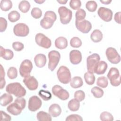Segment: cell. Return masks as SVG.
I'll use <instances>...</instances> for the list:
<instances>
[{
  "instance_id": "obj_1",
  "label": "cell",
  "mask_w": 121,
  "mask_h": 121,
  "mask_svg": "<svg viewBox=\"0 0 121 121\" xmlns=\"http://www.w3.org/2000/svg\"><path fill=\"white\" fill-rule=\"evenodd\" d=\"M6 91L8 93L14 95L17 97H22L26 94V90L18 82L9 84L6 86Z\"/></svg>"
},
{
  "instance_id": "obj_2",
  "label": "cell",
  "mask_w": 121,
  "mask_h": 121,
  "mask_svg": "<svg viewBox=\"0 0 121 121\" xmlns=\"http://www.w3.org/2000/svg\"><path fill=\"white\" fill-rule=\"evenodd\" d=\"M56 19L57 16L54 12L47 11L45 13L43 18L40 21V25L43 28L49 29L52 27Z\"/></svg>"
},
{
  "instance_id": "obj_3",
  "label": "cell",
  "mask_w": 121,
  "mask_h": 121,
  "mask_svg": "<svg viewBox=\"0 0 121 121\" xmlns=\"http://www.w3.org/2000/svg\"><path fill=\"white\" fill-rule=\"evenodd\" d=\"M57 75L59 81L64 84H68L71 79L69 69L64 66L60 67L57 70Z\"/></svg>"
},
{
  "instance_id": "obj_4",
  "label": "cell",
  "mask_w": 121,
  "mask_h": 121,
  "mask_svg": "<svg viewBox=\"0 0 121 121\" xmlns=\"http://www.w3.org/2000/svg\"><path fill=\"white\" fill-rule=\"evenodd\" d=\"M58 13L60 22L62 24L66 25L70 22L72 17V12L69 9L65 6H61L58 9Z\"/></svg>"
},
{
  "instance_id": "obj_5",
  "label": "cell",
  "mask_w": 121,
  "mask_h": 121,
  "mask_svg": "<svg viewBox=\"0 0 121 121\" xmlns=\"http://www.w3.org/2000/svg\"><path fill=\"white\" fill-rule=\"evenodd\" d=\"M107 76L112 86H117L121 84V76L119 71L117 68L115 67L111 68Z\"/></svg>"
},
{
  "instance_id": "obj_6",
  "label": "cell",
  "mask_w": 121,
  "mask_h": 121,
  "mask_svg": "<svg viewBox=\"0 0 121 121\" xmlns=\"http://www.w3.org/2000/svg\"><path fill=\"white\" fill-rule=\"evenodd\" d=\"M48 68L50 70L53 71L58 65L60 61V54L59 52L55 50H52L48 53Z\"/></svg>"
},
{
  "instance_id": "obj_7",
  "label": "cell",
  "mask_w": 121,
  "mask_h": 121,
  "mask_svg": "<svg viewBox=\"0 0 121 121\" xmlns=\"http://www.w3.org/2000/svg\"><path fill=\"white\" fill-rule=\"evenodd\" d=\"M106 55L108 60L112 64H118L121 61V56L117 50L113 47H108L106 50Z\"/></svg>"
},
{
  "instance_id": "obj_8",
  "label": "cell",
  "mask_w": 121,
  "mask_h": 121,
  "mask_svg": "<svg viewBox=\"0 0 121 121\" xmlns=\"http://www.w3.org/2000/svg\"><path fill=\"white\" fill-rule=\"evenodd\" d=\"M35 42L38 45L45 49L49 48L52 45L50 39L42 33H38L35 36Z\"/></svg>"
},
{
  "instance_id": "obj_9",
  "label": "cell",
  "mask_w": 121,
  "mask_h": 121,
  "mask_svg": "<svg viewBox=\"0 0 121 121\" xmlns=\"http://www.w3.org/2000/svg\"><path fill=\"white\" fill-rule=\"evenodd\" d=\"M33 69L32 62L28 59L24 60L21 63L19 67V73L21 77H26L30 75Z\"/></svg>"
},
{
  "instance_id": "obj_10",
  "label": "cell",
  "mask_w": 121,
  "mask_h": 121,
  "mask_svg": "<svg viewBox=\"0 0 121 121\" xmlns=\"http://www.w3.org/2000/svg\"><path fill=\"white\" fill-rule=\"evenodd\" d=\"M13 32L17 36L25 37L29 33V28L27 25L24 23H18L14 26Z\"/></svg>"
},
{
  "instance_id": "obj_11",
  "label": "cell",
  "mask_w": 121,
  "mask_h": 121,
  "mask_svg": "<svg viewBox=\"0 0 121 121\" xmlns=\"http://www.w3.org/2000/svg\"><path fill=\"white\" fill-rule=\"evenodd\" d=\"M52 94L60 99L62 100H67L69 96V92L58 85H54L52 89Z\"/></svg>"
},
{
  "instance_id": "obj_12",
  "label": "cell",
  "mask_w": 121,
  "mask_h": 121,
  "mask_svg": "<svg viewBox=\"0 0 121 121\" xmlns=\"http://www.w3.org/2000/svg\"><path fill=\"white\" fill-rule=\"evenodd\" d=\"M100 56L97 53H93L88 56L86 59V65L88 71L94 73V68L100 61Z\"/></svg>"
},
{
  "instance_id": "obj_13",
  "label": "cell",
  "mask_w": 121,
  "mask_h": 121,
  "mask_svg": "<svg viewBox=\"0 0 121 121\" xmlns=\"http://www.w3.org/2000/svg\"><path fill=\"white\" fill-rule=\"evenodd\" d=\"M97 14L99 17L105 22H109L112 19V11L108 8L104 7H100L98 10Z\"/></svg>"
},
{
  "instance_id": "obj_14",
  "label": "cell",
  "mask_w": 121,
  "mask_h": 121,
  "mask_svg": "<svg viewBox=\"0 0 121 121\" xmlns=\"http://www.w3.org/2000/svg\"><path fill=\"white\" fill-rule=\"evenodd\" d=\"M42 102L41 99L36 95L31 96L28 101V108L32 112H35L38 110L42 106Z\"/></svg>"
},
{
  "instance_id": "obj_15",
  "label": "cell",
  "mask_w": 121,
  "mask_h": 121,
  "mask_svg": "<svg viewBox=\"0 0 121 121\" xmlns=\"http://www.w3.org/2000/svg\"><path fill=\"white\" fill-rule=\"evenodd\" d=\"M75 25L77 28L84 34L88 33L92 29L91 23L86 19L80 21H76Z\"/></svg>"
},
{
  "instance_id": "obj_16",
  "label": "cell",
  "mask_w": 121,
  "mask_h": 121,
  "mask_svg": "<svg viewBox=\"0 0 121 121\" xmlns=\"http://www.w3.org/2000/svg\"><path fill=\"white\" fill-rule=\"evenodd\" d=\"M23 82L30 90H35L38 86V82L36 79L33 76H28L24 78Z\"/></svg>"
},
{
  "instance_id": "obj_17",
  "label": "cell",
  "mask_w": 121,
  "mask_h": 121,
  "mask_svg": "<svg viewBox=\"0 0 121 121\" xmlns=\"http://www.w3.org/2000/svg\"><path fill=\"white\" fill-rule=\"evenodd\" d=\"M81 52L77 50H73L69 52V60L74 65L79 64L82 60Z\"/></svg>"
},
{
  "instance_id": "obj_18",
  "label": "cell",
  "mask_w": 121,
  "mask_h": 121,
  "mask_svg": "<svg viewBox=\"0 0 121 121\" xmlns=\"http://www.w3.org/2000/svg\"><path fill=\"white\" fill-rule=\"evenodd\" d=\"M108 65L104 61H99L94 68L93 72L98 75L104 74L107 69Z\"/></svg>"
},
{
  "instance_id": "obj_19",
  "label": "cell",
  "mask_w": 121,
  "mask_h": 121,
  "mask_svg": "<svg viewBox=\"0 0 121 121\" xmlns=\"http://www.w3.org/2000/svg\"><path fill=\"white\" fill-rule=\"evenodd\" d=\"M7 111L13 115H18L20 114L23 109L16 102L11 104L7 108Z\"/></svg>"
},
{
  "instance_id": "obj_20",
  "label": "cell",
  "mask_w": 121,
  "mask_h": 121,
  "mask_svg": "<svg viewBox=\"0 0 121 121\" xmlns=\"http://www.w3.org/2000/svg\"><path fill=\"white\" fill-rule=\"evenodd\" d=\"M34 61L37 67L42 68L45 66L46 63V56L43 54H37L34 58Z\"/></svg>"
},
{
  "instance_id": "obj_21",
  "label": "cell",
  "mask_w": 121,
  "mask_h": 121,
  "mask_svg": "<svg viewBox=\"0 0 121 121\" xmlns=\"http://www.w3.org/2000/svg\"><path fill=\"white\" fill-rule=\"evenodd\" d=\"M48 112L49 114L53 117L59 116L61 112L60 106L57 104H53L50 105L49 108Z\"/></svg>"
},
{
  "instance_id": "obj_22",
  "label": "cell",
  "mask_w": 121,
  "mask_h": 121,
  "mask_svg": "<svg viewBox=\"0 0 121 121\" xmlns=\"http://www.w3.org/2000/svg\"><path fill=\"white\" fill-rule=\"evenodd\" d=\"M55 47L60 50L65 49L68 46L67 39L63 36L57 38L55 41Z\"/></svg>"
},
{
  "instance_id": "obj_23",
  "label": "cell",
  "mask_w": 121,
  "mask_h": 121,
  "mask_svg": "<svg viewBox=\"0 0 121 121\" xmlns=\"http://www.w3.org/2000/svg\"><path fill=\"white\" fill-rule=\"evenodd\" d=\"M0 57L6 60H10L12 59L14 56V53L12 51L8 49H4L1 46L0 47Z\"/></svg>"
},
{
  "instance_id": "obj_24",
  "label": "cell",
  "mask_w": 121,
  "mask_h": 121,
  "mask_svg": "<svg viewBox=\"0 0 121 121\" xmlns=\"http://www.w3.org/2000/svg\"><path fill=\"white\" fill-rule=\"evenodd\" d=\"M13 99V96L10 94L4 93L0 97V105L2 106H6L12 102Z\"/></svg>"
},
{
  "instance_id": "obj_25",
  "label": "cell",
  "mask_w": 121,
  "mask_h": 121,
  "mask_svg": "<svg viewBox=\"0 0 121 121\" xmlns=\"http://www.w3.org/2000/svg\"><path fill=\"white\" fill-rule=\"evenodd\" d=\"M70 85L71 87L73 88H78L81 87L83 85V82L80 77L76 76L71 79Z\"/></svg>"
},
{
  "instance_id": "obj_26",
  "label": "cell",
  "mask_w": 121,
  "mask_h": 121,
  "mask_svg": "<svg viewBox=\"0 0 121 121\" xmlns=\"http://www.w3.org/2000/svg\"><path fill=\"white\" fill-rule=\"evenodd\" d=\"M90 38L94 43L100 42L103 39V34L100 30L95 29L92 32Z\"/></svg>"
},
{
  "instance_id": "obj_27",
  "label": "cell",
  "mask_w": 121,
  "mask_h": 121,
  "mask_svg": "<svg viewBox=\"0 0 121 121\" xmlns=\"http://www.w3.org/2000/svg\"><path fill=\"white\" fill-rule=\"evenodd\" d=\"M37 119L39 121H51L52 117L49 113L44 111L39 112L36 115Z\"/></svg>"
},
{
  "instance_id": "obj_28",
  "label": "cell",
  "mask_w": 121,
  "mask_h": 121,
  "mask_svg": "<svg viewBox=\"0 0 121 121\" xmlns=\"http://www.w3.org/2000/svg\"><path fill=\"white\" fill-rule=\"evenodd\" d=\"M68 106L71 111H77L80 107V102L76 99H72L69 102Z\"/></svg>"
},
{
  "instance_id": "obj_29",
  "label": "cell",
  "mask_w": 121,
  "mask_h": 121,
  "mask_svg": "<svg viewBox=\"0 0 121 121\" xmlns=\"http://www.w3.org/2000/svg\"><path fill=\"white\" fill-rule=\"evenodd\" d=\"M84 79L86 83L89 85H92L95 82V76L94 73L91 72H86L84 74Z\"/></svg>"
},
{
  "instance_id": "obj_30",
  "label": "cell",
  "mask_w": 121,
  "mask_h": 121,
  "mask_svg": "<svg viewBox=\"0 0 121 121\" xmlns=\"http://www.w3.org/2000/svg\"><path fill=\"white\" fill-rule=\"evenodd\" d=\"M30 4L27 0H22L18 4V9L22 13L27 12L30 8Z\"/></svg>"
},
{
  "instance_id": "obj_31",
  "label": "cell",
  "mask_w": 121,
  "mask_h": 121,
  "mask_svg": "<svg viewBox=\"0 0 121 121\" xmlns=\"http://www.w3.org/2000/svg\"><path fill=\"white\" fill-rule=\"evenodd\" d=\"M12 7V2L10 0H2L0 2V8L4 11H7Z\"/></svg>"
},
{
  "instance_id": "obj_32",
  "label": "cell",
  "mask_w": 121,
  "mask_h": 121,
  "mask_svg": "<svg viewBox=\"0 0 121 121\" xmlns=\"http://www.w3.org/2000/svg\"><path fill=\"white\" fill-rule=\"evenodd\" d=\"M20 17V14L16 10H12L8 14V19L12 23L15 22L18 20Z\"/></svg>"
},
{
  "instance_id": "obj_33",
  "label": "cell",
  "mask_w": 121,
  "mask_h": 121,
  "mask_svg": "<svg viewBox=\"0 0 121 121\" xmlns=\"http://www.w3.org/2000/svg\"><path fill=\"white\" fill-rule=\"evenodd\" d=\"M91 93L93 96L97 98L102 97L104 95V91L98 86H94L91 89Z\"/></svg>"
},
{
  "instance_id": "obj_34",
  "label": "cell",
  "mask_w": 121,
  "mask_h": 121,
  "mask_svg": "<svg viewBox=\"0 0 121 121\" xmlns=\"http://www.w3.org/2000/svg\"><path fill=\"white\" fill-rule=\"evenodd\" d=\"M96 85L101 87L105 88L108 85V81L107 78L104 76H101L97 78L96 81Z\"/></svg>"
},
{
  "instance_id": "obj_35",
  "label": "cell",
  "mask_w": 121,
  "mask_h": 121,
  "mask_svg": "<svg viewBox=\"0 0 121 121\" xmlns=\"http://www.w3.org/2000/svg\"><path fill=\"white\" fill-rule=\"evenodd\" d=\"M97 7V3L94 0H89L87 1L86 4V9L90 12H95Z\"/></svg>"
},
{
  "instance_id": "obj_36",
  "label": "cell",
  "mask_w": 121,
  "mask_h": 121,
  "mask_svg": "<svg viewBox=\"0 0 121 121\" xmlns=\"http://www.w3.org/2000/svg\"><path fill=\"white\" fill-rule=\"evenodd\" d=\"M38 95L44 101H48L52 98V94L48 90H40L38 92Z\"/></svg>"
},
{
  "instance_id": "obj_37",
  "label": "cell",
  "mask_w": 121,
  "mask_h": 121,
  "mask_svg": "<svg viewBox=\"0 0 121 121\" xmlns=\"http://www.w3.org/2000/svg\"><path fill=\"white\" fill-rule=\"evenodd\" d=\"M100 120L102 121H112L113 117L112 114L108 112H103L100 115Z\"/></svg>"
},
{
  "instance_id": "obj_38",
  "label": "cell",
  "mask_w": 121,
  "mask_h": 121,
  "mask_svg": "<svg viewBox=\"0 0 121 121\" xmlns=\"http://www.w3.org/2000/svg\"><path fill=\"white\" fill-rule=\"evenodd\" d=\"M86 16V12L83 9H80L76 13V21H80L85 19Z\"/></svg>"
},
{
  "instance_id": "obj_39",
  "label": "cell",
  "mask_w": 121,
  "mask_h": 121,
  "mask_svg": "<svg viewBox=\"0 0 121 121\" xmlns=\"http://www.w3.org/2000/svg\"><path fill=\"white\" fill-rule=\"evenodd\" d=\"M70 44L71 47L74 48H78L82 45V41L78 37H73L70 41Z\"/></svg>"
},
{
  "instance_id": "obj_40",
  "label": "cell",
  "mask_w": 121,
  "mask_h": 121,
  "mask_svg": "<svg viewBox=\"0 0 121 121\" xmlns=\"http://www.w3.org/2000/svg\"><path fill=\"white\" fill-rule=\"evenodd\" d=\"M7 76L11 79L16 78L17 76V70L15 67H10L7 71Z\"/></svg>"
},
{
  "instance_id": "obj_41",
  "label": "cell",
  "mask_w": 121,
  "mask_h": 121,
  "mask_svg": "<svg viewBox=\"0 0 121 121\" xmlns=\"http://www.w3.org/2000/svg\"><path fill=\"white\" fill-rule=\"evenodd\" d=\"M31 16L35 19L40 18L42 15V12L41 9L35 7L32 9L31 12Z\"/></svg>"
},
{
  "instance_id": "obj_42",
  "label": "cell",
  "mask_w": 121,
  "mask_h": 121,
  "mask_svg": "<svg viewBox=\"0 0 121 121\" xmlns=\"http://www.w3.org/2000/svg\"><path fill=\"white\" fill-rule=\"evenodd\" d=\"M74 96L75 99L78 100L79 102H81L84 100L85 98V94L83 91L81 90H79L76 91L74 93Z\"/></svg>"
},
{
  "instance_id": "obj_43",
  "label": "cell",
  "mask_w": 121,
  "mask_h": 121,
  "mask_svg": "<svg viewBox=\"0 0 121 121\" xmlns=\"http://www.w3.org/2000/svg\"><path fill=\"white\" fill-rule=\"evenodd\" d=\"M69 6L74 10L79 9L81 6V1L79 0H71L69 2Z\"/></svg>"
},
{
  "instance_id": "obj_44",
  "label": "cell",
  "mask_w": 121,
  "mask_h": 121,
  "mask_svg": "<svg viewBox=\"0 0 121 121\" xmlns=\"http://www.w3.org/2000/svg\"><path fill=\"white\" fill-rule=\"evenodd\" d=\"M0 89H2L4 88L5 86V85L6 84V81L5 80V71L4 69L2 66V65L0 64Z\"/></svg>"
},
{
  "instance_id": "obj_45",
  "label": "cell",
  "mask_w": 121,
  "mask_h": 121,
  "mask_svg": "<svg viewBox=\"0 0 121 121\" xmlns=\"http://www.w3.org/2000/svg\"><path fill=\"white\" fill-rule=\"evenodd\" d=\"M66 121H82L83 119L82 117L78 114H71L67 116L66 120Z\"/></svg>"
},
{
  "instance_id": "obj_46",
  "label": "cell",
  "mask_w": 121,
  "mask_h": 121,
  "mask_svg": "<svg viewBox=\"0 0 121 121\" xmlns=\"http://www.w3.org/2000/svg\"><path fill=\"white\" fill-rule=\"evenodd\" d=\"M12 47L13 49L17 52H19L22 51L24 48V44L19 42H15L12 43Z\"/></svg>"
},
{
  "instance_id": "obj_47",
  "label": "cell",
  "mask_w": 121,
  "mask_h": 121,
  "mask_svg": "<svg viewBox=\"0 0 121 121\" xmlns=\"http://www.w3.org/2000/svg\"><path fill=\"white\" fill-rule=\"evenodd\" d=\"M7 27V21L6 19L2 17H0V32L5 31Z\"/></svg>"
},
{
  "instance_id": "obj_48",
  "label": "cell",
  "mask_w": 121,
  "mask_h": 121,
  "mask_svg": "<svg viewBox=\"0 0 121 121\" xmlns=\"http://www.w3.org/2000/svg\"><path fill=\"white\" fill-rule=\"evenodd\" d=\"M15 102L17 103L23 110L26 106V100L22 97H17L15 100Z\"/></svg>"
},
{
  "instance_id": "obj_49",
  "label": "cell",
  "mask_w": 121,
  "mask_h": 121,
  "mask_svg": "<svg viewBox=\"0 0 121 121\" xmlns=\"http://www.w3.org/2000/svg\"><path fill=\"white\" fill-rule=\"evenodd\" d=\"M11 120V117L9 114H7L5 112L0 111V121H9Z\"/></svg>"
},
{
  "instance_id": "obj_50",
  "label": "cell",
  "mask_w": 121,
  "mask_h": 121,
  "mask_svg": "<svg viewBox=\"0 0 121 121\" xmlns=\"http://www.w3.org/2000/svg\"><path fill=\"white\" fill-rule=\"evenodd\" d=\"M114 20L116 22L121 24V12H116L114 15Z\"/></svg>"
},
{
  "instance_id": "obj_51",
  "label": "cell",
  "mask_w": 121,
  "mask_h": 121,
  "mask_svg": "<svg viewBox=\"0 0 121 121\" xmlns=\"http://www.w3.org/2000/svg\"><path fill=\"white\" fill-rule=\"evenodd\" d=\"M100 2L104 4H110L111 2H112V0H100Z\"/></svg>"
},
{
  "instance_id": "obj_52",
  "label": "cell",
  "mask_w": 121,
  "mask_h": 121,
  "mask_svg": "<svg viewBox=\"0 0 121 121\" xmlns=\"http://www.w3.org/2000/svg\"><path fill=\"white\" fill-rule=\"evenodd\" d=\"M57 1L61 4H65L67 2V0H57Z\"/></svg>"
},
{
  "instance_id": "obj_53",
  "label": "cell",
  "mask_w": 121,
  "mask_h": 121,
  "mask_svg": "<svg viewBox=\"0 0 121 121\" xmlns=\"http://www.w3.org/2000/svg\"><path fill=\"white\" fill-rule=\"evenodd\" d=\"M35 1L38 4H42L43 2H44L45 1V0H35Z\"/></svg>"
}]
</instances>
